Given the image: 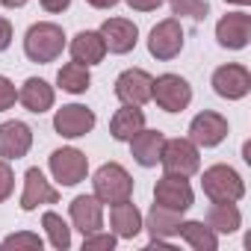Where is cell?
<instances>
[{
	"label": "cell",
	"instance_id": "obj_8",
	"mask_svg": "<svg viewBox=\"0 0 251 251\" xmlns=\"http://www.w3.org/2000/svg\"><path fill=\"white\" fill-rule=\"evenodd\" d=\"M195 201V192L189 186V180L183 175H163L154 186V204H163L169 210H177V213H186Z\"/></svg>",
	"mask_w": 251,
	"mask_h": 251
},
{
	"label": "cell",
	"instance_id": "obj_10",
	"mask_svg": "<svg viewBox=\"0 0 251 251\" xmlns=\"http://www.w3.org/2000/svg\"><path fill=\"white\" fill-rule=\"evenodd\" d=\"M92 127H95V112L83 103H65L53 115V130L65 139H80L92 133Z\"/></svg>",
	"mask_w": 251,
	"mask_h": 251
},
{
	"label": "cell",
	"instance_id": "obj_34",
	"mask_svg": "<svg viewBox=\"0 0 251 251\" xmlns=\"http://www.w3.org/2000/svg\"><path fill=\"white\" fill-rule=\"evenodd\" d=\"M9 45H12V24L6 18H0V53H3Z\"/></svg>",
	"mask_w": 251,
	"mask_h": 251
},
{
	"label": "cell",
	"instance_id": "obj_6",
	"mask_svg": "<svg viewBox=\"0 0 251 251\" xmlns=\"http://www.w3.org/2000/svg\"><path fill=\"white\" fill-rule=\"evenodd\" d=\"M50 166V175L59 186H77L80 180H86L89 175V157L77 148H59L50 154L48 160Z\"/></svg>",
	"mask_w": 251,
	"mask_h": 251
},
{
	"label": "cell",
	"instance_id": "obj_26",
	"mask_svg": "<svg viewBox=\"0 0 251 251\" xmlns=\"http://www.w3.org/2000/svg\"><path fill=\"white\" fill-rule=\"evenodd\" d=\"M56 86L68 95H83L89 86H92V74H89V65L83 62H65L56 74Z\"/></svg>",
	"mask_w": 251,
	"mask_h": 251
},
{
	"label": "cell",
	"instance_id": "obj_17",
	"mask_svg": "<svg viewBox=\"0 0 251 251\" xmlns=\"http://www.w3.org/2000/svg\"><path fill=\"white\" fill-rule=\"evenodd\" d=\"M68 210H71V225H74L83 236L103 227V204H100L95 195H77Z\"/></svg>",
	"mask_w": 251,
	"mask_h": 251
},
{
	"label": "cell",
	"instance_id": "obj_21",
	"mask_svg": "<svg viewBox=\"0 0 251 251\" xmlns=\"http://www.w3.org/2000/svg\"><path fill=\"white\" fill-rule=\"evenodd\" d=\"M18 100L24 103V109L42 115V112H48V109L53 106L56 92H53V86H50L48 80H42V77H30V80L18 89Z\"/></svg>",
	"mask_w": 251,
	"mask_h": 251
},
{
	"label": "cell",
	"instance_id": "obj_9",
	"mask_svg": "<svg viewBox=\"0 0 251 251\" xmlns=\"http://www.w3.org/2000/svg\"><path fill=\"white\" fill-rule=\"evenodd\" d=\"M213 92L225 100H239L251 92V71L245 65L227 62L213 71Z\"/></svg>",
	"mask_w": 251,
	"mask_h": 251
},
{
	"label": "cell",
	"instance_id": "obj_23",
	"mask_svg": "<svg viewBox=\"0 0 251 251\" xmlns=\"http://www.w3.org/2000/svg\"><path fill=\"white\" fill-rule=\"evenodd\" d=\"M71 50V59L74 62H83V65H98L103 56H106V45H103V36L95 33V30H83L71 39L68 45Z\"/></svg>",
	"mask_w": 251,
	"mask_h": 251
},
{
	"label": "cell",
	"instance_id": "obj_32",
	"mask_svg": "<svg viewBox=\"0 0 251 251\" xmlns=\"http://www.w3.org/2000/svg\"><path fill=\"white\" fill-rule=\"evenodd\" d=\"M15 189V175H12V166L9 160H0V201H6Z\"/></svg>",
	"mask_w": 251,
	"mask_h": 251
},
{
	"label": "cell",
	"instance_id": "obj_7",
	"mask_svg": "<svg viewBox=\"0 0 251 251\" xmlns=\"http://www.w3.org/2000/svg\"><path fill=\"white\" fill-rule=\"evenodd\" d=\"M180 50H183V27H180V21L177 18L160 21L148 36V53L154 59H160V62H169Z\"/></svg>",
	"mask_w": 251,
	"mask_h": 251
},
{
	"label": "cell",
	"instance_id": "obj_4",
	"mask_svg": "<svg viewBox=\"0 0 251 251\" xmlns=\"http://www.w3.org/2000/svg\"><path fill=\"white\" fill-rule=\"evenodd\" d=\"M151 100L166 112H183L192 100V86L180 74H160L151 83Z\"/></svg>",
	"mask_w": 251,
	"mask_h": 251
},
{
	"label": "cell",
	"instance_id": "obj_27",
	"mask_svg": "<svg viewBox=\"0 0 251 251\" xmlns=\"http://www.w3.org/2000/svg\"><path fill=\"white\" fill-rule=\"evenodd\" d=\"M42 225H45L48 239H50V245H53L56 251H68V248H71V227H68V222H65L59 213L48 210V213L42 216Z\"/></svg>",
	"mask_w": 251,
	"mask_h": 251
},
{
	"label": "cell",
	"instance_id": "obj_15",
	"mask_svg": "<svg viewBox=\"0 0 251 251\" xmlns=\"http://www.w3.org/2000/svg\"><path fill=\"white\" fill-rule=\"evenodd\" d=\"M59 201V192L50 186V180L42 175V169H27L24 175V192H21V210L24 213H33L45 204H56Z\"/></svg>",
	"mask_w": 251,
	"mask_h": 251
},
{
	"label": "cell",
	"instance_id": "obj_11",
	"mask_svg": "<svg viewBox=\"0 0 251 251\" xmlns=\"http://www.w3.org/2000/svg\"><path fill=\"white\" fill-rule=\"evenodd\" d=\"M225 136H227V118L213 109H204L189 121V139L198 148H216L225 142Z\"/></svg>",
	"mask_w": 251,
	"mask_h": 251
},
{
	"label": "cell",
	"instance_id": "obj_24",
	"mask_svg": "<svg viewBox=\"0 0 251 251\" xmlns=\"http://www.w3.org/2000/svg\"><path fill=\"white\" fill-rule=\"evenodd\" d=\"M207 225L216 233H233L242 225V213L236 207V201H213V207L207 210Z\"/></svg>",
	"mask_w": 251,
	"mask_h": 251
},
{
	"label": "cell",
	"instance_id": "obj_18",
	"mask_svg": "<svg viewBox=\"0 0 251 251\" xmlns=\"http://www.w3.org/2000/svg\"><path fill=\"white\" fill-rule=\"evenodd\" d=\"M163 145H166V136H163L160 130L142 127V130L130 139V154H133V160H136L142 169H154V166L160 163Z\"/></svg>",
	"mask_w": 251,
	"mask_h": 251
},
{
	"label": "cell",
	"instance_id": "obj_38",
	"mask_svg": "<svg viewBox=\"0 0 251 251\" xmlns=\"http://www.w3.org/2000/svg\"><path fill=\"white\" fill-rule=\"evenodd\" d=\"M225 3H236V6H248L251 0H225Z\"/></svg>",
	"mask_w": 251,
	"mask_h": 251
},
{
	"label": "cell",
	"instance_id": "obj_36",
	"mask_svg": "<svg viewBox=\"0 0 251 251\" xmlns=\"http://www.w3.org/2000/svg\"><path fill=\"white\" fill-rule=\"evenodd\" d=\"M89 6H95V9H112V6H118L121 0H86Z\"/></svg>",
	"mask_w": 251,
	"mask_h": 251
},
{
	"label": "cell",
	"instance_id": "obj_5",
	"mask_svg": "<svg viewBox=\"0 0 251 251\" xmlns=\"http://www.w3.org/2000/svg\"><path fill=\"white\" fill-rule=\"evenodd\" d=\"M160 166L169 172V175H195L201 169V154H198V145L192 139H166L163 145V154H160Z\"/></svg>",
	"mask_w": 251,
	"mask_h": 251
},
{
	"label": "cell",
	"instance_id": "obj_19",
	"mask_svg": "<svg viewBox=\"0 0 251 251\" xmlns=\"http://www.w3.org/2000/svg\"><path fill=\"white\" fill-rule=\"evenodd\" d=\"M109 225H112L115 236L133 239L142 230V213H139L136 204H130V198L127 201H118V204H109Z\"/></svg>",
	"mask_w": 251,
	"mask_h": 251
},
{
	"label": "cell",
	"instance_id": "obj_29",
	"mask_svg": "<svg viewBox=\"0 0 251 251\" xmlns=\"http://www.w3.org/2000/svg\"><path fill=\"white\" fill-rule=\"evenodd\" d=\"M169 6L175 15H189L195 21H204L210 6H207V0H169Z\"/></svg>",
	"mask_w": 251,
	"mask_h": 251
},
{
	"label": "cell",
	"instance_id": "obj_30",
	"mask_svg": "<svg viewBox=\"0 0 251 251\" xmlns=\"http://www.w3.org/2000/svg\"><path fill=\"white\" fill-rule=\"evenodd\" d=\"M115 248V233H86L83 236V251H112Z\"/></svg>",
	"mask_w": 251,
	"mask_h": 251
},
{
	"label": "cell",
	"instance_id": "obj_35",
	"mask_svg": "<svg viewBox=\"0 0 251 251\" xmlns=\"http://www.w3.org/2000/svg\"><path fill=\"white\" fill-rule=\"evenodd\" d=\"M45 12H65L71 6V0H39Z\"/></svg>",
	"mask_w": 251,
	"mask_h": 251
},
{
	"label": "cell",
	"instance_id": "obj_25",
	"mask_svg": "<svg viewBox=\"0 0 251 251\" xmlns=\"http://www.w3.org/2000/svg\"><path fill=\"white\" fill-rule=\"evenodd\" d=\"M177 233L195 251H216L219 248V233L207 222H180V230Z\"/></svg>",
	"mask_w": 251,
	"mask_h": 251
},
{
	"label": "cell",
	"instance_id": "obj_33",
	"mask_svg": "<svg viewBox=\"0 0 251 251\" xmlns=\"http://www.w3.org/2000/svg\"><path fill=\"white\" fill-rule=\"evenodd\" d=\"M130 9H136V12H154V9H160L166 0H124Z\"/></svg>",
	"mask_w": 251,
	"mask_h": 251
},
{
	"label": "cell",
	"instance_id": "obj_1",
	"mask_svg": "<svg viewBox=\"0 0 251 251\" xmlns=\"http://www.w3.org/2000/svg\"><path fill=\"white\" fill-rule=\"evenodd\" d=\"M62 50H65V33L53 21H39L24 36V53H27L30 62L48 65L56 56H62Z\"/></svg>",
	"mask_w": 251,
	"mask_h": 251
},
{
	"label": "cell",
	"instance_id": "obj_28",
	"mask_svg": "<svg viewBox=\"0 0 251 251\" xmlns=\"http://www.w3.org/2000/svg\"><path fill=\"white\" fill-rule=\"evenodd\" d=\"M42 236L39 233H30V230H21V233H9L6 239H0V248L6 251H42Z\"/></svg>",
	"mask_w": 251,
	"mask_h": 251
},
{
	"label": "cell",
	"instance_id": "obj_3",
	"mask_svg": "<svg viewBox=\"0 0 251 251\" xmlns=\"http://www.w3.org/2000/svg\"><path fill=\"white\" fill-rule=\"evenodd\" d=\"M201 189H204V195L210 201H239L245 195V183H242L239 172L230 169V166H225V163L204 169Z\"/></svg>",
	"mask_w": 251,
	"mask_h": 251
},
{
	"label": "cell",
	"instance_id": "obj_2",
	"mask_svg": "<svg viewBox=\"0 0 251 251\" xmlns=\"http://www.w3.org/2000/svg\"><path fill=\"white\" fill-rule=\"evenodd\" d=\"M92 186H95V198L100 204H118V201H127L133 195V177L118 163H103L95 172Z\"/></svg>",
	"mask_w": 251,
	"mask_h": 251
},
{
	"label": "cell",
	"instance_id": "obj_20",
	"mask_svg": "<svg viewBox=\"0 0 251 251\" xmlns=\"http://www.w3.org/2000/svg\"><path fill=\"white\" fill-rule=\"evenodd\" d=\"M180 222H183V213L169 210V207H163V204H154V207L148 210V216L142 219V227H148L151 239H172V236H177Z\"/></svg>",
	"mask_w": 251,
	"mask_h": 251
},
{
	"label": "cell",
	"instance_id": "obj_37",
	"mask_svg": "<svg viewBox=\"0 0 251 251\" xmlns=\"http://www.w3.org/2000/svg\"><path fill=\"white\" fill-rule=\"evenodd\" d=\"M6 9H21V6H27V0H0Z\"/></svg>",
	"mask_w": 251,
	"mask_h": 251
},
{
	"label": "cell",
	"instance_id": "obj_16",
	"mask_svg": "<svg viewBox=\"0 0 251 251\" xmlns=\"http://www.w3.org/2000/svg\"><path fill=\"white\" fill-rule=\"evenodd\" d=\"M33 148V130L24 121H3L0 124V157L3 160H21Z\"/></svg>",
	"mask_w": 251,
	"mask_h": 251
},
{
	"label": "cell",
	"instance_id": "obj_12",
	"mask_svg": "<svg viewBox=\"0 0 251 251\" xmlns=\"http://www.w3.org/2000/svg\"><path fill=\"white\" fill-rule=\"evenodd\" d=\"M151 83L154 77L145 68H127L121 71L115 80V98L121 103H130V106H142L151 100Z\"/></svg>",
	"mask_w": 251,
	"mask_h": 251
},
{
	"label": "cell",
	"instance_id": "obj_31",
	"mask_svg": "<svg viewBox=\"0 0 251 251\" xmlns=\"http://www.w3.org/2000/svg\"><path fill=\"white\" fill-rule=\"evenodd\" d=\"M15 100H18V89H15V83H12L9 77L0 74V112L12 109V106H15Z\"/></svg>",
	"mask_w": 251,
	"mask_h": 251
},
{
	"label": "cell",
	"instance_id": "obj_22",
	"mask_svg": "<svg viewBox=\"0 0 251 251\" xmlns=\"http://www.w3.org/2000/svg\"><path fill=\"white\" fill-rule=\"evenodd\" d=\"M142 127H145V112L139 106H130V103L115 109V115L109 118V133L115 142H130Z\"/></svg>",
	"mask_w": 251,
	"mask_h": 251
},
{
	"label": "cell",
	"instance_id": "obj_14",
	"mask_svg": "<svg viewBox=\"0 0 251 251\" xmlns=\"http://www.w3.org/2000/svg\"><path fill=\"white\" fill-rule=\"evenodd\" d=\"M216 39L227 50H242L251 39V15L248 12H227L216 24Z\"/></svg>",
	"mask_w": 251,
	"mask_h": 251
},
{
	"label": "cell",
	"instance_id": "obj_13",
	"mask_svg": "<svg viewBox=\"0 0 251 251\" xmlns=\"http://www.w3.org/2000/svg\"><path fill=\"white\" fill-rule=\"evenodd\" d=\"M98 33L103 36L106 50L118 53V56L121 53H130L136 48V42H139V27L133 21H127V18H106Z\"/></svg>",
	"mask_w": 251,
	"mask_h": 251
}]
</instances>
